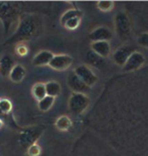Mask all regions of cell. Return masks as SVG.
Returning <instances> with one entry per match:
<instances>
[{
    "instance_id": "3957f363",
    "label": "cell",
    "mask_w": 148,
    "mask_h": 156,
    "mask_svg": "<svg viewBox=\"0 0 148 156\" xmlns=\"http://www.w3.org/2000/svg\"><path fill=\"white\" fill-rule=\"evenodd\" d=\"M90 99L84 93L72 92L68 101V108L72 114L75 116H80L89 107Z\"/></svg>"
},
{
    "instance_id": "2e32d148",
    "label": "cell",
    "mask_w": 148,
    "mask_h": 156,
    "mask_svg": "<svg viewBox=\"0 0 148 156\" xmlns=\"http://www.w3.org/2000/svg\"><path fill=\"white\" fill-rule=\"evenodd\" d=\"M85 58H86V61L88 62V64H90L91 66H93L96 68H103L105 66V60L92 51L87 52Z\"/></svg>"
},
{
    "instance_id": "52a82bcc",
    "label": "cell",
    "mask_w": 148,
    "mask_h": 156,
    "mask_svg": "<svg viewBox=\"0 0 148 156\" xmlns=\"http://www.w3.org/2000/svg\"><path fill=\"white\" fill-rule=\"evenodd\" d=\"M135 52L134 47L129 46V45H124L121 46L115 51L113 54V61L115 62V64H117L118 66H124L125 63L127 62L129 57Z\"/></svg>"
},
{
    "instance_id": "4316f807",
    "label": "cell",
    "mask_w": 148,
    "mask_h": 156,
    "mask_svg": "<svg viewBox=\"0 0 148 156\" xmlns=\"http://www.w3.org/2000/svg\"><path fill=\"white\" fill-rule=\"evenodd\" d=\"M16 54L18 56H20V57H23V56H26L27 55V53H29V50H27V47L24 45L23 43H20V44H18V45L16 46Z\"/></svg>"
},
{
    "instance_id": "7a4b0ae2",
    "label": "cell",
    "mask_w": 148,
    "mask_h": 156,
    "mask_svg": "<svg viewBox=\"0 0 148 156\" xmlns=\"http://www.w3.org/2000/svg\"><path fill=\"white\" fill-rule=\"evenodd\" d=\"M23 5V3L21 2L0 1V20L2 21L6 33L10 30L12 24L20 20Z\"/></svg>"
},
{
    "instance_id": "ffe728a7",
    "label": "cell",
    "mask_w": 148,
    "mask_h": 156,
    "mask_svg": "<svg viewBox=\"0 0 148 156\" xmlns=\"http://www.w3.org/2000/svg\"><path fill=\"white\" fill-rule=\"evenodd\" d=\"M31 94H33L34 98L38 99V101H41V99H43L45 96H47L45 83L38 82L34 84L33 86V88H31Z\"/></svg>"
},
{
    "instance_id": "9c48e42d",
    "label": "cell",
    "mask_w": 148,
    "mask_h": 156,
    "mask_svg": "<svg viewBox=\"0 0 148 156\" xmlns=\"http://www.w3.org/2000/svg\"><path fill=\"white\" fill-rule=\"evenodd\" d=\"M67 83L69 87L73 90V92L84 93V94H85V92H87L90 89L74 72L69 73V75L67 77Z\"/></svg>"
},
{
    "instance_id": "9a60e30c",
    "label": "cell",
    "mask_w": 148,
    "mask_h": 156,
    "mask_svg": "<svg viewBox=\"0 0 148 156\" xmlns=\"http://www.w3.org/2000/svg\"><path fill=\"white\" fill-rule=\"evenodd\" d=\"M39 136L40 131H34V132L33 131H26L20 137V144L23 146H26L27 148H29L31 144H34Z\"/></svg>"
},
{
    "instance_id": "4fadbf2b",
    "label": "cell",
    "mask_w": 148,
    "mask_h": 156,
    "mask_svg": "<svg viewBox=\"0 0 148 156\" xmlns=\"http://www.w3.org/2000/svg\"><path fill=\"white\" fill-rule=\"evenodd\" d=\"M14 65V60L10 55L2 56L0 59V74L2 76H9Z\"/></svg>"
},
{
    "instance_id": "277c9868",
    "label": "cell",
    "mask_w": 148,
    "mask_h": 156,
    "mask_svg": "<svg viewBox=\"0 0 148 156\" xmlns=\"http://www.w3.org/2000/svg\"><path fill=\"white\" fill-rule=\"evenodd\" d=\"M115 27L116 33L122 41H127L131 39L132 36V27L131 21L129 20V16L125 12L120 11L115 16Z\"/></svg>"
},
{
    "instance_id": "30bf717a",
    "label": "cell",
    "mask_w": 148,
    "mask_h": 156,
    "mask_svg": "<svg viewBox=\"0 0 148 156\" xmlns=\"http://www.w3.org/2000/svg\"><path fill=\"white\" fill-rule=\"evenodd\" d=\"M113 38L111 30L106 27H99L89 34V39L93 42H109Z\"/></svg>"
},
{
    "instance_id": "7402d4cb",
    "label": "cell",
    "mask_w": 148,
    "mask_h": 156,
    "mask_svg": "<svg viewBox=\"0 0 148 156\" xmlns=\"http://www.w3.org/2000/svg\"><path fill=\"white\" fill-rule=\"evenodd\" d=\"M12 110V104L11 101L7 98L0 99V114L7 115Z\"/></svg>"
},
{
    "instance_id": "cb8c5ba5",
    "label": "cell",
    "mask_w": 148,
    "mask_h": 156,
    "mask_svg": "<svg viewBox=\"0 0 148 156\" xmlns=\"http://www.w3.org/2000/svg\"><path fill=\"white\" fill-rule=\"evenodd\" d=\"M27 153L29 156H40L41 153H42V148L39 144L37 143H34L31 144L27 150Z\"/></svg>"
},
{
    "instance_id": "5bb4252c",
    "label": "cell",
    "mask_w": 148,
    "mask_h": 156,
    "mask_svg": "<svg viewBox=\"0 0 148 156\" xmlns=\"http://www.w3.org/2000/svg\"><path fill=\"white\" fill-rule=\"evenodd\" d=\"M27 75V70L23 65L15 64L12 68L10 74H9V79L14 83H20L23 80V78Z\"/></svg>"
},
{
    "instance_id": "8992f818",
    "label": "cell",
    "mask_w": 148,
    "mask_h": 156,
    "mask_svg": "<svg viewBox=\"0 0 148 156\" xmlns=\"http://www.w3.org/2000/svg\"><path fill=\"white\" fill-rule=\"evenodd\" d=\"M145 63V57L141 52L135 51L132 54L127 62L125 63V65L123 66V71L124 72H132V71L138 70L139 68H141Z\"/></svg>"
},
{
    "instance_id": "7c38bea8",
    "label": "cell",
    "mask_w": 148,
    "mask_h": 156,
    "mask_svg": "<svg viewBox=\"0 0 148 156\" xmlns=\"http://www.w3.org/2000/svg\"><path fill=\"white\" fill-rule=\"evenodd\" d=\"M54 57V54L50 51H41L33 58V63L34 66H47L50 64V62Z\"/></svg>"
},
{
    "instance_id": "44dd1931",
    "label": "cell",
    "mask_w": 148,
    "mask_h": 156,
    "mask_svg": "<svg viewBox=\"0 0 148 156\" xmlns=\"http://www.w3.org/2000/svg\"><path fill=\"white\" fill-rule=\"evenodd\" d=\"M54 102H55V98L47 95L43 99L39 101V105H39L40 111H42V112H48L50 108L53 107Z\"/></svg>"
},
{
    "instance_id": "484cf974",
    "label": "cell",
    "mask_w": 148,
    "mask_h": 156,
    "mask_svg": "<svg viewBox=\"0 0 148 156\" xmlns=\"http://www.w3.org/2000/svg\"><path fill=\"white\" fill-rule=\"evenodd\" d=\"M137 43L139 44L141 47L148 49V33H142L138 36Z\"/></svg>"
},
{
    "instance_id": "d6986e66",
    "label": "cell",
    "mask_w": 148,
    "mask_h": 156,
    "mask_svg": "<svg viewBox=\"0 0 148 156\" xmlns=\"http://www.w3.org/2000/svg\"><path fill=\"white\" fill-rule=\"evenodd\" d=\"M46 86V92L47 95L56 98L61 93V85L57 81H49V82L45 83Z\"/></svg>"
},
{
    "instance_id": "e0dca14e",
    "label": "cell",
    "mask_w": 148,
    "mask_h": 156,
    "mask_svg": "<svg viewBox=\"0 0 148 156\" xmlns=\"http://www.w3.org/2000/svg\"><path fill=\"white\" fill-rule=\"evenodd\" d=\"M82 11L80 9H77V8H72V9H69L66 12L63 13V15L60 18V23H61L62 26H64V23L66 21L72 20V18H76V17H79V18H82Z\"/></svg>"
},
{
    "instance_id": "5b68a950",
    "label": "cell",
    "mask_w": 148,
    "mask_h": 156,
    "mask_svg": "<svg viewBox=\"0 0 148 156\" xmlns=\"http://www.w3.org/2000/svg\"><path fill=\"white\" fill-rule=\"evenodd\" d=\"M73 72L86 84L87 86L92 87L97 82V76L93 73V71L86 65H79L74 69Z\"/></svg>"
},
{
    "instance_id": "603a6c76",
    "label": "cell",
    "mask_w": 148,
    "mask_h": 156,
    "mask_svg": "<svg viewBox=\"0 0 148 156\" xmlns=\"http://www.w3.org/2000/svg\"><path fill=\"white\" fill-rule=\"evenodd\" d=\"M97 8L99 9L100 11L103 12H109L111 11L115 6L114 1H99L97 2Z\"/></svg>"
},
{
    "instance_id": "6da1fadb",
    "label": "cell",
    "mask_w": 148,
    "mask_h": 156,
    "mask_svg": "<svg viewBox=\"0 0 148 156\" xmlns=\"http://www.w3.org/2000/svg\"><path fill=\"white\" fill-rule=\"evenodd\" d=\"M20 23L16 32L10 39L7 41V44H12L14 42H21L24 40H29L40 35L43 27V21L39 16L34 14L26 13L20 15Z\"/></svg>"
},
{
    "instance_id": "83f0119b",
    "label": "cell",
    "mask_w": 148,
    "mask_h": 156,
    "mask_svg": "<svg viewBox=\"0 0 148 156\" xmlns=\"http://www.w3.org/2000/svg\"><path fill=\"white\" fill-rule=\"evenodd\" d=\"M2 127H3V122H2L1 119H0V130L2 129Z\"/></svg>"
},
{
    "instance_id": "8fae6325",
    "label": "cell",
    "mask_w": 148,
    "mask_h": 156,
    "mask_svg": "<svg viewBox=\"0 0 148 156\" xmlns=\"http://www.w3.org/2000/svg\"><path fill=\"white\" fill-rule=\"evenodd\" d=\"M90 49L103 59L108 58L111 54V45L109 42H93L90 44Z\"/></svg>"
},
{
    "instance_id": "ac0fdd59",
    "label": "cell",
    "mask_w": 148,
    "mask_h": 156,
    "mask_svg": "<svg viewBox=\"0 0 148 156\" xmlns=\"http://www.w3.org/2000/svg\"><path fill=\"white\" fill-rule=\"evenodd\" d=\"M55 126L59 131H61V132H65V131H68L71 128L72 121L68 116H61L56 120Z\"/></svg>"
},
{
    "instance_id": "d4e9b609",
    "label": "cell",
    "mask_w": 148,
    "mask_h": 156,
    "mask_svg": "<svg viewBox=\"0 0 148 156\" xmlns=\"http://www.w3.org/2000/svg\"><path fill=\"white\" fill-rule=\"evenodd\" d=\"M80 21H81V18H79V17L72 18V20L66 21L63 27H66V29H68V30H75V29H77V27H79Z\"/></svg>"
},
{
    "instance_id": "ba28073f",
    "label": "cell",
    "mask_w": 148,
    "mask_h": 156,
    "mask_svg": "<svg viewBox=\"0 0 148 156\" xmlns=\"http://www.w3.org/2000/svg\"><path fill=\"white\" fill-rule=\"evenodd\" d=\"M72 64V58L69 55L66 54H60V55H54V57L50 62L49 66L54 70L57 71H63L68 69Z\"/></svg>"
}]
</instances>
